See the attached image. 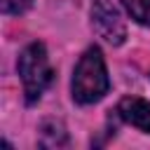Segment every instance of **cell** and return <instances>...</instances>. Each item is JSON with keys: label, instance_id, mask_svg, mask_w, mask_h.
Segmentation results:
<instances>
[{"label": "cell", "instance_id": "52a82bcc", "mask_svg": "<svg viewBox=\"0 0 150 150\" xmlns=\"http://www.w3.org/2000/svg\"><path fill=\"white\" fill-rule=\"evenodd\" d=\"M30 7V0H2V14L7 16H19Z\"/></svg>", "mask_w": 150, "mask_h": 150}, {"label": "cell", "instance_id": "5b68a950", "mask_svg": "<svg viewBox=\"0 0 150 150\" xmlns=\"http://www.w3.org/2000/svg\"><path fill=\"white\" fill-rule=\"evenodd\" d=\"M66 143H68V134L61 122L45 120L40 124V145L42 148H63Z\"/></svg>", "mask_w": 150, "mask_h": 150}, {"label": "cell", "instance_id": "7a4b0ae2", "mask_svg": "<svg viewBox=\"0 0 150 150\" xmlns=\"http://www.w3.org/2000/svg\"><path fill=\"white\" fill-rule=\"evenodd\" d=\"M16 70L21 75V82H23V94H26V103L33 105L42 91L52 84L54 80V70L49 66V56H47V49L42 42H30L21 54H19V61H16Z\"/></svg>", "mask_w": 150, "mask_h": 150}, {"label": "cell", "instance_id": "8992f818", "mask_svg": "<svg viewBox=\"0 0 150 150\" xmlns=\"http://www.w3.org/2000/svg\"><path fill=\"white\" fill-rule=\"evenodd\" d=\"M122 5L134 21L150 28V0H122Z\"/></svg>", "mask_w": 150, "mask_h": 150}, {"label": "cell", "instance_id": "6da1fadb", "mask_svg": "<svg viewBox=\"0 0 150 150\" xmlns=\"http://www.w3.org/2000/svg\"><path fill=\"white\" fill-rule=\"evenodd\" d=\"M108 89H110V80L103 63V54L98 47H89L80 56L73 73V82H70L73 98L82 105H89V103L101 101L108 94Z\"/></svg>", "mask_w": 150, "mask_h": 150}, {"label": "cell", "instance_id": "3957f363", "mask_svg": "<svg viewBox=\"0 0 150 150\" xmlns=\"http://www.w3.org/2000/svg\"><path fill=\"white\" fill-rule=\"evenodd\" d=\"M91 23L94 30L110 45H122L127 38V26L110 0H94L91 5Z\"/></svg>", "mask_w": 150, "mask_h": 150}, {"label": "cell", "instance_id": "277c9868", "mask_svg": "<svg viewBox=\"0 0 150 150\" xmlns=\"http://www.w3.org/2000/svg\"><path fill=\"white\" fill-rule=\"evenodd\" d=\"M115 112L127 124H131V127L150 134V103L148 101H143L138 96H127V98H122L117 103Z\"/></svg>", "mask_w": 150, "mask_h": 150}]
</instances>
